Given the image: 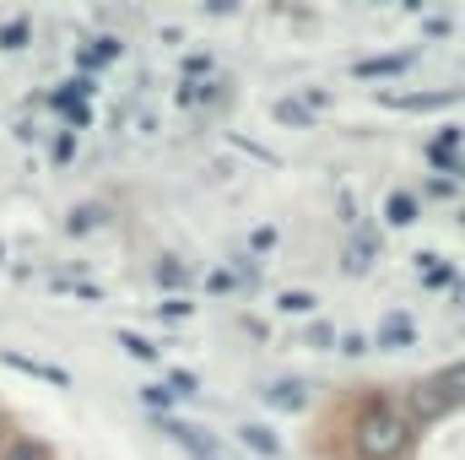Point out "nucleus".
Returning a JSON list of instances; mask_svg holds the SVG:
<instances>
[{
	"instance_id": "5701e85b",
	"label": "nucleus",
	"mask_w": 465,
	"mask_h": 460,
	"mask_svg": "<svg viewBox=\"0 0 465 460\" xmlns=\"http://www.w3.org/2000/svg\"><path fill=\"white\" fill-rule=\"evenodd\" d=\"M232 287H238V271H228V265H217V271L206 276V293H212V298H228Z\"/></svg>"
},
{
	"instance_id": "2f4dec72",
	"label": "nucleus",
	"mask_w": 465,
	"mask_h": 460,
	"mask_svg": "<svg viewBox=\"0 0 465 460\" xmlns=\"http://www.w3.org/2000/svg\"><path fill=\"white\" fill-rule=\"evenodd\" d=\"M76 157V141H71V130H60L54 135V163H71Z\"/></svg>"
},
{
	"instance_id": "f257e3e1",
	"label": "nucleus",
	"mask_w": 465,
	"mask_h": 460,
	"mask_svg": "<svg viewBox=\"0 0 465 460\" xmlns=\"http://www.w3.org/2000/svg\"><path fill=\"white\" fill-rule=\"evenodd\" d=\"M411 423L401 412V401L390 395H368L357 412H351V450L357 460H406L411 455Z\"/></svg>"
},
{
	"instance_id": "a211bd4d",
	"label": "nucleus",
	"mask_w": 465,
	"mask_h": 460,
	"mask_svg": "<svg viewBox=\"0 0 465 460\" xmlns=\"http://www.w3.org/2000/svg\"><path fill=\"white\" fill-rule=\"evenodd\" d=\"M157 282H163V287H184V282H190L184 260H179V255H163V260H157Z\"/></svg>"
},
{
	"instance_id": "9b49d317",
	"label": "nucleus",
	"mask_w": 465,
	"mask_h": 460,
	"mask_svg": "<svg viewBox=\"0 0 465 460\" xmlns=\"http://www.w3.org/2000/svg\"><path fill=\"white\" fill-rule=\"evenodd\" d=\"M0 460H54V450L44 439H27V434H5L0 445Z\"/></svg>"
},
{
	"instance_id": "7ed1b4c3",
	"label": "nucleus",
	"mask_w": 465,
	"mask_h": 460,
	"mask_svg": "<svg viewBox=\"0 0 465 460\" xmlns=\"http://www.w3.org/2000/svg\"><path fill=\"white\" fill-rule=\"evenodd\" d=\"M411 65H417L411 49H390V55H368V60H357L351 76H357V82H390V76H406Z\"/></svg>"
},
{
	"instance_id": "6e6552de",
	"label": "nucleus",
	"mask_w": 465,
	"mask_h": 460,
	"mask_svg": "<svg viewBox=\"0 0 465 460\" xmlns=\"http://www.w3.org/2000/svg\"><path fill=\"white\" fill-rule=\"evenodd\" d=\"M152 423H157L168 439H179V445H184V450H190L195 460L217 455V439H212V434H201V428H190V423H179V417H152Z\"/></svg>"
},
{
	"instance_id": "7c9ffc66",
	"label": "nucleus",
	"mask_w": 465,
	"mask_h": 460,
	"mask_svg": "<svg viewBox=\"0 0 465 460\" xmlns=\"http://www.w3.org/2000/svg\"><path fill=\"white\" fill-rule=\"evenodd\" d=\"M336 346H341L347 357H362V352H368V336H362V331H347V336H336Z\"/></svg>"
},
{
	"instance_id": "4be33fe9",
	"label": "nucleus",
	"mask_w": 465,
	"mask_h": 460,
	"mask_svg": "<svg viewBox=\"0 0 465 460\" xmlns=\"http://www.w3.org/2000/svg\"><path fill=\"white\" fill-rule=\"evenodd\" d=\"M282 244V233H276V223H260V228L249 233V255H271Z\"/></svg>"
},
{
	"instance_id": "72a5a7b5",
	"label": "nucleus",
	"mask_w": 465,
	"mask_h": 460,
	"mask_svg": "<svg viewBox=\"0 0 465 460\" xmlns=\"http://www.w3.org/2000/svg\"><path fill=\"white\" fill-rule=\"evenodd\" d=\"M76 298H87V304H98V298H104V287H98V282H82V287H76Z\"/></svg>"
},
{
	"instance_id": "1a4fd4ad",
	"label": "nucleus",
	"mask_w": 465,
	"mask_h": 460,
	"mask_svg": "<svg viewBox=\"0 0 465 460\" xmlns=\"http://www.w3.org/2000/svg\"><path fill=\"white\" fill-rule=\"evenodd\" d=\"M373 255H379V238H373V228H362L347 244V255H341V271H347V276H362V271L373 265Z\"/></svg>"
},
{
	"instance_id": "f704fd0d",
	"label": "nucleus",
	"mask_w": 465,
	"mask_h": 460,
	"mask_svg": "<svg viewBox=\"0 0 465 460\" xmlns=\"http://www.w3.org/2000/svg\"><path fill=\"white\" fill-rule=\"evenodd\" d=\"M0 445H5V417H0Z\"/></svg>"
},
{
	"instance_id": "c85d7f7f",
	"label": "nucleus",
	"mask_w": 465,
	"mask_h": 460,
	"mask_svg": "<svg viewBox=\"0 0 465 460\" xmlns=\"http://www.w3.org/2000/svg\"><path fill=\"white\" fill-rule=\"evenodd\" d=\"M422 33L428 38H450L455 33V16H422Z\"/></svg>"
},
{
	"instance_id": "f3484780",
	"label": "nucleus",
	"mask_w": 465,
	"mask_h": 460,
	"mask_svg": "<svg viewBox=\"0 0 465 460\" xmlns=\"http://www.w3.org/2000/svg\"><path fill=\"white\" fill-rule=\"evenodd\" d=\"M109 60H119L114 38H104V44H87V49H82V71H98V65H109Z\"/></svg>"
},
{
	"instance_id": "c9c22d12",
	"label": "nucleus",
	"mask_w": 465,
	"mask_h": 460,
	"mask_svg": "<svg viewBox=\"0 0 465 460\" xmlns=\"http://www.w3.org/2000/svg\"><path fill=\"white\" fill-rule=\"evenodd\" d=\"M206 460H223V455H206Z\"/></svg>"
},
{
	"instance_id": "393cba45",
	"label": "nucleus",
	"mask_w": 465,
	"mask_h": 460,
	"mask_svg": "<svg viewBox=\"0 0 465 460\" xmlns=\"http://www.w3.org/2000/svg\"><path fill=\"white\" fill-rule=\"evenodd\" d=\"M428 195H433V201H460V185L444 179V174H433V179H428Z\"/></svg>"
},
{
	"instance_id": "f03ea898",
	"label": "nucleus",
	"mask_w": 465,
	"mask_h": 460,
	"mask_svg": "<svg viewBox=\"0 0 465 460\" xmlns=\"http://www.w3.org/2000/svg\"><path fill=\"white\" fill-rule=\"evenodd\" d=\"M460 395H465V368L460 363H450V368H439V374H422L411 390H406V423L411 428H433V423H444V417H455L460 412Z\"/></svg>"
},
{
	"instance_id": "bb28decb",
	"label": "nucleus",
	"mask_w": 465,
	"mask_h": 460,
	"mask_svg": "<svg viewBox=\"0 0 465 460\" xmlns=\"http://www.w3.org/2000/svg\"><path fill=\"white\" fill-rule=\"evenodd\" d=\"M54 109H65V115H71V125H87V109H82V98H71L65 87L54 93Z\"/></svg>"
},
{
	"instance_id": "9d476101",
	"label": "nucleus",
	"mask_w": 465,
	"mask_h": 460,
	"mask_svg": "<svg viewBox=\"0 0 465 460\" xmlns=\"http://www.w3.org/2000/svg\"><path fill=\"white\" fill-rule=\"evenodd\" d=\"M417 217H422V206H417L411 190H390V195H384V223H390V228H411Z\"/></svg>"
},
{
	"instance_id": "ddd939ff",
	"label": "nucleus",
	"mask_w": 465,
	"mask_h": 460,
	"mask_svg": "<svg viewBox=\"0 0 465 460\" xmlns=\"http://www.w3.org/2000/svg\"><path fill=\"white\" fill-rule=\"evenodd\" d=\"M260 395H265V401H271V406H282V412H298V406H303V401H309V390H303V385H298V379H282V385H265V390H260Z\"/></svg>"
},
{
	"instance_id": "b1692460",
	"label": "nucleus",
	"mask_w": 465,
	"mask_h": 460,
	"mask_svg": "<svg viewBox=\"0 0 465 460\" xmlns=\"http://www.w3.org/2000/svg\"><path fill=\"white\" fill-rule=\"evenodd\" d=\"M212 65H217V60H212V55H184V82H190V87H195V82H201V76H212Z\"/></svg>"
},
{
	"instance_id": "f8f14e48",
	"label": "nucleus",
	"mask_w": 465,
	"mask_h": 460,
	"mask_svg": "<svg viewBox=\"0 0 465 460\" xmlns=\"http://www.w3.org/2000/svg\"><path fill=\"white\" fill-rule=\"evenodd\" d=\"M238 439L254 450V455H265V460H276L282 455V439L271 434V428H260V423H238Z\"/></svg>"
},
{
	"instance_id": "cd10ccee",
	"label": "nucleus",
	"mask_w": 465,
	"mask_h": 460,
	"mask_svg": "<svg viewBox=\"0 0 465 460\" xmlns=\"http://www.w3.org/2000/svg\"><path fill=\"white\" fill-rule=\"evenodd\" d=\"M104 217H109V212H104V206L93 201V206H82V212L71 217V233H87V228H93V223H104Z\"/></svg>"
},
{
	"instance_id": "473e14b6",
	"label": "nucleus",
	"mask_w": 465,
	"mask_h": 460,
	"mask_svg": "<svg viewBox=\"0 0 465 460\" xmlns=\"http://www.w3.org/2000/svg\"><path fill=\"white\" fill-rule=\"evenodd\" d=\"M163 320H190V304H184V298H168V304H163Z\"/></svg>"
},
{
	"instance_id": "0eeeda50",
	"label": "nucleus",
	"mask_w": 465,
	"mask_h": 460,
	"mask_svg": "<svg viewBox=\"0 0 465 460\" xmlns=\"http://www.w3.org/2000/svg\"><path fill=\"white\" fill-rule=\"evenodd\" d=\"M460 93L444 87V93H384V109H406V115H433V109H450Z\"/></svg>"
},
{
	"instance_id": "4468645a",
	"label": "nucleus",
	"mask_w": 465,
	"mask_h": 460,
	"mask_svg": "<svg viewBox=\"0 0 465 460\" xmlns=\"http://www.w3.org/2000/svg\"><path fill=\"white\" fill-rule=\"evenodd\" d=\"M276 119L292 125V130H309V125H314V109H309L303 98H276Z\"/></svg>"
},
{
	"instance_id": "423d86ee",
	"label": "nucleus",
	"mask_w": 465,
	"mask_h": 460,
	"mask_svg": "<svg viewBox=\"0 0 465 460\" xmlns=\"http://www.w3.org/2000/svg\"><path fill=\"white\" fill-rule=\"evenodd\" d=\"M428 163H433L444 179H455V174H460V125H444V130L428 141Z\"/></svg>"
},
{
	"instance_id": "c756f323",
	"label": "nucleus",
	"mask_w": 465,
	"mask_h": 460,
	"mask_svg": "<svg viewBox=\"0 0 465 460\" xmlns=\"http://www.w3.org/2000/svg\"><path fill=\"white\" fill-rule=\"evenodd\" d=\"M141 401H146V406H157V417H168V406H173V395H168V390H157V385H146V390H141Z\"/></svg>"
},
{
	"instance_id": "6ab92c4d",
	"label": "nucleus",
	"mask_w": 465,
	"mask_h": 460,
	"mask_svg": "<svg viewBox=\"0 0 465 460\" xmlns=\"http://www.w3.org/2000/svg\"><path fill=\"white\" fill-rule=\"evenodd\" d=\"M276 309H282V315H314V309H320V298L298 287V293H282V298H276Z\"/></svg>"
},
{
	"instance_id": "aec40b11",
	"label": "nucleus",
	"mask_w": 465,
	"mask_h": 460,
	"mask_svg": "<svg viewBox=\"0 0 465 460\" xmlns=\"http://www.w3.org/2000/svg\"><path fill=\"white\" fill-rule=\"evenodd\" d=\"M119 346L130 352V357H141V363H157V342H146V336H135V331H114Z\"/></svg>"
},
{
	"instance_id": "39448f33",
	"label": "nucleus",
	"mask_w": 465,
	"mask_h": 460,
	"mask_svg": "<svg viewBox=\"0 0 465 460\" xmlns=\"http://www.w3.org/2000/svg\"><path fill=\"white\" fill-rule=\"evenodd\" d=\"M0 363H5V368H16V374H33V379L54 385V390H71V374H65L60 363H38V357H27V352H11V346H0Z\"/></svg>"
},
{
	"instance_id": "a878e982",
	"label": "nucleus",
	"mask_w": 465,
	"mask_h": 460,
	"mask_svg": "<svg viewBox=\"0 0 465 460\" xmlns=\"http://www.w3.org/2000/svg\"><path fill=\"white\" fill-rule=\"evenodd\" d=\"M428 287H450V293H455V287H460V271H455V265H428Z\"/></svg>"
},
{
	"instance_id": "dca6fc26",
	"label": "nucleus",
	"mask_w": 465,
	"mask_h": 460,
	"mask_svg": "<svg viewBox=\"0 0 465 460\" xmlns=\"http://www.w3.org/2000/svg\"><path fill=\"white\" fill-rule=\"evenodd\" d=\"M27 38H33V22H27V16L0 22V49H27Z\"/></svg>"
},
{
	"instance_id": "20e7f679",
	"label": "nucleus",
	"mask_w": 465,
	"mask_h": 460,
	"mask_svg": "<svg viewBox=\"0 0 465 460\" xmlns=\"http://www.w3.org/2000/svg\"><path fill=\"white\" fill-rule=\"evenodd\" d=\"M411 342H417V320H411L406 309H390V315L379 320V331H373V342H368V346H384V352H406Z\"/></svg>"
},
{
	"instance_id": "412c9836",
	"label": "nucleus",
	"mask_w": 465,
	"mask_h": 460,
	"mask_svg": "<svg viewBox=\"0 0 465 460\" xmlns=\"http://www.w3.org/2000/svg\"><path fill=\"white\" fill-rule=\"evenodd\" d=\"M336 336H341V331H336L331 320H320V315H314V325L303 331V342H309V346H320V352H331V346H336Z\"/></svg>"
},
{
	"instance_id": "2eb2a0df",
	"label": "nucleus",
	"mask_w": 465,
	"mask_h": 460,
	"mask_svg": "<svg viewBox=\"0 0 465 460\" xmlns=\"http://www.w3.org/2000/svg\"><path fill=\"white\" fill-rule=\"evenodd\" d=\"M163 390H168V395H173V401H190V395H201V379H195V374H190V368H173V374H168V385H163Z\"/></svg>"
}]
</instances>
